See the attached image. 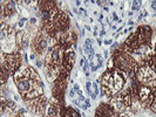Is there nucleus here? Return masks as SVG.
Listing matches in <instances>:
<instances>
[{"label":"nucleus","mask_w":156,"mask_h":117,"mask_svg":"<svg viewBox=\"0 0 156 117\" xmlns=\"http://www.w3.org/2000/svg\"><path fill=\"white\" fill-rule=\"evenodd\" d=\"M136 77H137L139 82L147 84L149 82L156 80V74L155 71L150 68L149 64H144V66H142L140 69L136 71Z\"/></svg>","instance_id":"obj_1"},{"label":"nucleus","mask_w":156,"mask_h":117,"mask_svg":"<svg viewBox=\"0 0 156 117\" xmlns=\"http://www.w3.org/2000/svg\"><path fill=\"white\" fill-rule=\"evenodd\" d=\"M61 108L59 105V102L53 100L52 102L48 103L46 109V116L47 117H60Z\"/></svg>","instance_id":"obj_2"},{"label":"nucleus","mask_w":156,"mask_h":117,"mask_svg":"<svg viewBox=\"0 0 156 117\" xmlns=\"http://www.w3.org/2000/svg\"><path fill=\"white\" fill-rule=\"evenodd\" d=\"M96 117H114V110L107 104L99 105L96 110Z\"/></svg>","instance_id":"obj_3"},{"label":"nucleus","mask_w":156,"mask_h":117,"mask_svg":"<svg viewBox=\"0 0 156 117\" xmlns=\"http://www.w3.org/2000/svg\"><path fill=\"white\" fill-rule=\"evenodd\" d=\"M7 67L11 71H16L19 68V59L16 55H7Z\"/></svg>","instance_id":"obj_4"},{"label":"nucleus","mask_w":156,"mask_h":117,"mask_svg":"<svg viewBox=\"0 0 156 117\" xmlns=\"http://www.w3.org/2000/svg\"><path fill=\"white\" fill-rule=\"evenodd\" d=\"M63 116L65 117H80V114H79L76 110L72 107H68L63 110Z\"/></svg>","instance_id":"obj_5"},{"label":"nucleus","mask_w":156,"mask_h":117,"mask_svg":"<svg viewBox=\"0 0 156 117\" xmlns=\"http://www.w3.org/2000/svg\"><path fill=\"white\" fill-rule=\"evenodd\" d=\"M14 12H16L14 5H12V2H11V4H7V5H6V14H7V15H12V14H14Z\"/></svg>","instance_id":"obj_6"},{"label":"nucleus","mask_w":156,"mask_h":117,"mask_svg":"<svg viewBox=\"0 0 156 117\" xmlns=\"http://www.w3.org/2000/svg\"><path fill=\"white\" fill-rule=\"evenodd\" d=\"M149 66H150V68L155 71L156 74V56H151V59H150V61H149Z\"/></svg>","instance_id":"obj_7"},{"label":"nucleus","mask_w":156,"mask_h":117,"mask_svg":"<svg viewBox=\"0 0 156 117\" xmlns=\"http://www.w3.org/2000/svg\"><path fill=\"white\" fill-rule=\"evenodd\" d=\"M150 109H151L153 112H156V90L155 93H154V100H153V103L150 105Z\"/></svg>","instance_id":"obj_8"},{"label":"nucleus","mask_w":156,"mask_h":117,"mask_svg":"<svg viewBox=\"0 0 156 117\" xmlns=\"http://www.w3.org/2000/svg\"><path fill=\"white\" fill-rule=\"evenodd\" d=\"M141 1H134V6H133V9L134 11H139L141 7Z\"/></svg>","instance_id":"obj_9"},{"label":"nucleus","mask_w":156,"mask_h":117,"mask_svg":"<svg viewBox=\"0 0 156 117\" xmlns=\"http://www.w3.org/2000/svg\"><path fill=\"white\" fill-rule=\"evenodd\" d=\"M90 86H92V84H90V82H87V83H86L87 91H88V94H89V95L92 94V91H90Z\"/></svg>","instance_id":"obj_10"},{"label":"nucleus","mask_w":156,"mask_h":117,"mask_svg":"<svg viewBox=\"0 0 156 117\" xmlns=\"http://www.w3.org/2000/svg\"><path fill=\"white\" fill-rule=\"evenodd\" d=\"M25 22H26V19H21V20L19 21V25H18V26H19V27L21 28V27L23 26V23H25Z\"/></svg>","instance_id":"obj_11"},{"label":"nucleus","mask_w":156,"mask_h":117,"mask_svg":"<svg viewBox=\"0 0 156 117\" xmlns=\"http://www.w3.org/2000/svg\"><path fill=\"white\" fill-rule=\"evenodd\" d=\"M112 42H113L112 40H106V41H105V45H107V46H109V45H112Z\"/></svg>","instance_id":"obj_12"},{"label":"nucleus","mask_w":156,"mask_h":117,"mask_svg":"<svg viewBox=\"0 0 156 117\" xmlns=\"http://www.w3.org/2000/svg\"><path fill=\"white\" fill-rule=\"evenodd\" d=\"M80 13H82L83 15H87V12H86V9H83V8H81L80 9Z\"/></svg>","instance_id":"obj_13"},{"label":"nucleus","mask_w":156,"mask_h":117,"mask_svg":"<svg viewBox=\"0 0 156 117\" xmlns=\"http://www.w3.org/2000/svg\"><path fill=\"white\" fill-rule=\"evenodd\" d=\"M69 96L72 97V98L74 97V90H73V89H70V90H69Z\"/></svg>","instance_id":"obj_14"},{"label":"nucleus","mask_w":156,"mask_h":117,"mask_svg":"<svg viewBox=\"0 0 156 117\" xmlns=\"http://www.w3.org/2000/svg\"><path fill=\"white\" fill-rule=\"evenodd\" d=\"M83 61H85V59H81V61H80V67H83Z\"/></svg>","instance_id":"obj_15"},{"label":"nucleus","mask_w":156,"mask_h":117,"mask_svg":"<svg viewBox=\"0 0 156 117\" xmlns=\"http://www.w3.org/2000/svg\"><path fill=\"white\" fill-rule=\"evenodd\" d=\"M103 35H106V31H103V29H102L101 33H100V36H103Z\"/></svg>","instance_id":"obj_16"},{"label":"nucleus","mask_w":156,"mask_h":117,"mask_svg":"<svg viewBox=\"0 0 156 117\" xmlns=\"http://www.w3.org/2000/svg\"><path fill=\"white\" fill-rule=\"evenodd\" d=\"M31 22L33 23V25H34V23L37 22V19H34V18H32V19H31Z\"/></svg>","instance_id":"obj_17"},{"label":"nucleus","mask_w":156,"mask_h":117,"mask_svg":"<svg viewBox=\"0 0 156 117\" xmlns=\"http://www.w3.org/2000/svg\"><path fill=\"white\" fill-rule=\"evenodd\" d=\"M98 45H99V46H101V45H102V41H101V39H98Z\"/></svg>","instance_id":"obj_18"},{"label":"nucleus","mask_w":156,"mask_h":117,"mask_svg":"<svg viewBox=\"0 0 156 117\" xmlns=\"http://www.w3.org/2000/svg\"><path fill=\"white\" fill-rule=\"evenodd\" d=\"M96 98V94H92V100H95Z\"/></svg>","instance_id":"obj_19"},{"label":"nucleus","mask_w":156,"mask_h":117,"mask_svg":"<svg viewBox=\"0 0 156 117\" xmlns=\"http://www.w3.org/2000/svg\"><path fill=\"white\" fill-rule=\"evenodd\" d=\"M128 25H129V26H133V25H134V21H132V20H130V21H128Z\"/></svg>","instance_id":"obj_20"},{"label":"nucleus","mask_w":156,"mask_h":117,"mask_svg":"<svg viewBox=\"0 0 156 117\" xmlns=\"http://www.w3.org/2000/svg\"><path fill=\"white\" fill-rule=\"evenodd\" d=\"M37 66H38V67H41V66H42V63L40 62V61H38V62H37Z\"/></svg>","instance_id":"obj_21"},{"label":"nucleus","mask_w":156,"mask_h":117,"mask_svg":"<svg viewBox=\"0 0 156 117\" xmlns=\"http://www.w3.org/2000/svg\"><path fill=\"white\" fill-rule=\"evenodd\" d=\"M34 59H35V55L32 54V55H31V60H34Z\"/></svg>","instance_id":"obj_22"},{"label":"nucleus","mask_w":156,"mask_h":117,"mask_svg":"<svg viewBox=\"0 0 156 117\" xmlns=\"http://www.w3.org/2000/svg\"><path fill=\"white\" fill-rule=\"evenodd\" d=\"M81 35H82V36L85 35V29H81Z\"/></svg>","instance_id":"obj_23"}]
</instances>
